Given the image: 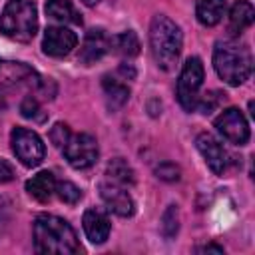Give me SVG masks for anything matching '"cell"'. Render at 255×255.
I'll list each match as a JSON object with an SVG mask.
<instances>
[{
    "label": "cell",
    "mask_w": 255,
    "mask_h": 255,
    "mask_svg": "<svg viewBox=\"0 0 255 255\" xmlns=\"http://www.w3.org/2000/svg\"><path fill=\"white\" fill-rule=\"evenodd\" d=\"M34 245L38 253L48 255H74L80 251L72 225L66 219L50 213H40L34 219Z\"/></svg>",
    "instance_id": "cell-1"
},
{
    "label": "cell",
    "mask_w": 255,
    "mask_h": 255,
    "mask_svg": "<svg viewBox=\"0 0 255 255\" xmlns=\"http://www.w3.org/2000/svg\"><path fill=\"white\" fill-rule=\"evenodd\" d=\"M213 68L229 86H241L253 72V58L247 46L235 40H223L213 48Z\"/></svg>",
    "instance_id": "cell-2"
},
{
    "label": "cell",
    "mask_w": 255,
    "mask_h": 255,
    "mask_svg": "<svg viewBox=\"0 0 255 255\" xmlns=\"http://www.w3.org/2000/svg\"><path fill=\"white\" fill-rule=\"evenodd\" d=\"M183 34L181 28L167 16L157 14L149 26V48L155 64L161 70H171L181 54Z\"/></svg>",
    "instance_id": "cell-3"
},
{
    "label": "cell",
    "mask_w": 255,
    "mask_h": 255,
    "mask_svg": "<svg viewBox=\"0 0 255 255\" xmlns=\"http://www.w3.org/2000/svg\"><path fill=\"white\" fill-rule=\"evenodd\" d=\"M38 30V12L32 0H8L0 16V32L16 42H30Z\"/></svg>",
    "instance_id": "cell-4"
},
{
    "label": "cell",
    "mask_w": 255,
    "mask_h": 255,
    "mask_svg": "<svg viewBox=\"0 0 255 255\" xmlns=\"http://www.w3.org/2000/svg\"><path fill=\"white\" fill-rule=\"evenodd\" d=\"M26 86L34 94L52 100L56 94V86L50 78H42L36 70H32L24 62L0 60V88H20Z\"/></svg>",
    "instance_id": "cell-5"
},
{
    "label": "cell",
    "mask_w": 255,
    "mask_h": 255,
    "mask_svg": "<svg viewBox=\"0 0 255 255\" xmlns=\"http://www.w3.org/2000/svg\"><path fill=\"white\" fill-rule=\"evenodd\" d=\"M203 84V64L199 58H187L177 80V102L185 112H193Z\"/></svg>",
    "instance_id": "cell-6"
},
{
    "label": "cell",
    "mask_w": 255,
    "mask_h": 255,
    "mask_svg": "<svg viewBox=\"0 0 255 255\" xmlns=\"http://www.w3.org/2000/svg\"><path fill=\"white\" fill-rule=\"evenodd\" d=\"M10 143H12L14 155L26 167L40 165L44 155H46L44 141L40 139V135L36 131L28 129V128H14L10 133Z\"/></svg>",
    "instance_id": "cell-7"
},
{
    "label": "cell",
    "mask_w": 255,
    "mask_h": 255,
    "mask_svg": "<svg viewBox=\"0 0 255 255\" xmlns=\"http://www.w3.org/2000/svg\"><path fill=\"white\" fill-rule=\"evenodd\" d=\"M66 161L74 169H88L92 167L100 157V147L94 135L90 133H76L70 135L66 145L62 147Z\"/></svg>",
    "instance_id": "cell-8"
},
{
    "label": "cell",
    "mask_w": 255,
    "mask_h": 255,
    "mask_svg": "<svg viewBox=\"0 0 255 255\" xmlns=\"http://www.w3.org/2000/svg\"><path fill=\"white\" fill-rule=\"evenodd\" d=\"M215 128L231 143L245 145L249 141V124L237 108H227L225 112H221L215 118Z\"/></svg>",
    "instance_id": "cell-9"
},
{
    "label": "cell",
    "mask_w": 255,
    "mask_h": 255,
    "mask_svg": "<svg viewBox=\"0 0 255 255\" xmlns=\"http://www.w3.org/2000/svg\"><path fill=\"white\" fill-rule=\"evenodd\" d=\"M195 145L199 149V153L203 155L205 163L209 165V169L215 173V175H223L229 167V153L227 149L211 135V133H199L195 137Z\"/></svg>",
    "instance_id": "cell-10"
},
{
    "label": "cell",
    "mask_w": 255,
    "mask_h": 255,
    "mask_svg": "<svg viewBox=\"0 0 255 255\" xmlns=\"http://www.w3.org/2000/svg\"><path fill=\"white\" fill-rule=\"evenodd\" d=\"M100 197L102 201L106 203V207L120 215V217H131L133 211H135V205H133V199L131 195L126 191L124 185H118L114 181H102L100 185Z\"/></svg>",
    "instance_id": "cell-11"
},
{
    "label": "cell",
    "mask_w": 255,
    "mask_h": 255,
    "mask_svg": "<svg viewBox=\"0 0 255 255\" xmlns=\"http://www.w3.org/2000/svg\"><path fill=\"white\" fill-rule=\"evenodd\" d=\"M76 44H78V38L72 30L64 26H50L44 32L42 50L52 58H66L76 48Z\"/></svg>",
    "instance_id": "cell-12"
},
{
    "label": "cell",
    "mask_w": 255,
    "mask_h": 255,
    "mask_svg": "<svg viewBox=\"0 0 255 255\" xmlns=\"http://www.w3.org/2000/svg\"><path fill=\"white\" fill-rule=\"evenodd\" d=\"M110 50H112V38L102 28H94L84 38V44L80 50V62L84 66H92L98 60H102Z\"/></svg>",
    "instance_id": "cell-13"
},
{
    "label": "cell",
    "mask_w": 255,
    "mask_h": 255,
    "mask_svg": "<svg viewBox=\"0 0 255 255\" xmlns=\"http://www.w3.org/2000/svg\"><path fill=\"white\" fill-rule=\"evenodd\" d=\"M82 225H84L88 239L96 245L104 243L110 235V219L102 209H96V207L86 209V213L82 217Z\"/></svg>",
    "instance_id": "cell-14"
},
{
    "label": "cell",
    "mask_w": 255,
    "mask_h": 255,
    "mask_svg": "<svg viewBox=\"0 0 255 255\" xmlns=\"http://www.w3.org/2000/svg\"><path fill=\"white\" fill-rule=\"evenodd\" d=\"M26 191L40 203H48L56 195V177L52 171H40L26 181Z\"/></svg>",
    "instance_id": "cell-15"
},
{
    "label": "cell",
    "mask_w": 255,
    "mask_h": 255,
    "mask_svg": "<svg viewBox=\"0 0 255 255\" xmlns=\"http://www.w3.org/2000/svg\"><path fill=\"white\" fill-rule=\"evenodd\" d=\"M253 18H255V10H253L251 2L237 0L229 12V32L239 36L243 30H247L253 24Z\"/></svg>",
    "instance_id": "cell-16"
},
{
    "label": "cell",
    "mask_w": 255,
    "mask_h": 255,
    "mask_svg": "<svg viewBox=\"0 0 255 255\" xmlns=\"http://www.w3.org/2000/svg\"><path fill=\"white\" fill-rule=\"evenodd\" d=\"M227 10V0H197L195 16L203 26H215L221 22Z\"/></svg>",
    "instance_id": "cell-17"
},
{
    "label": "cell",
    "mask_w": 255,
    "mask_h": 255,
    "mask_svg": "<svg viewBox=\"0 0 255 255\" xmlns=\"http://www.w3.org/2000/svg\"><path fill=\"white\" fill-rule=\"evenodd\" d=\"M46 14L62 24H82V14L74 8L70 0H48L46 2Z\"/></svg>",
    "instance_id": "cell-18"
},
{
    "label": "cell",
    "mask_w": 255,
    "mask_h": 255,
    "mask_svg": "<svg viewBox=\"0 0 255 255\" xmlns=\"http://www.w3.org/2000/svg\"><path fill=\"white\" fill-rule=\"evenodd\" d=\"M102 86H104V94H106V100H108V108L110 110H118V108H122L128 102L129 88L126 84H122L120 80L106 76L104 82H102Z\"/></svg>",
    "instance_id": "cell-19"
},
{
    "label": "cell",
    "mask_w": 255,
    "mask_h": 255,
    "mask_svg": "<svg viewBox=\"0 0 255 255\" xmlns=\"http://www.w3.org/2000/svg\"><path fill=\"white\" fill-rule=\"evenodd\" d=\"M106 175H108L110 181H114V183H118V185H124V187H129V185L135 183V173H133V169H131L129 163H128L126 159H122V157H116V159H112V161L108 163Z\"/></svg>",
    "instance_id": "cell-20"
},
{
    "label": "cell",
    "mask_w": 255,
    "mask_h": 255,
    "mask_svg": "<svg viewBox=\"0 0 255 255\" xmlns=\"http://www.w3.org/2000/svg\"><path fill=\"white\" fill-rule=\"evenodd\" d=\"M112 48L118 54L131 58V56H135L139 52V40H137L135 32L128 30V32H122L118 36H112Z\"/></svg>",
    "instance_id": "cell-21"
},
{
    "label": "cell",
    "mask_w": 255,
    "mask_h": 255,
    "mask_svg": "<svg viewBox=\"0 0 255 255\" xmlns=\"http://www.w3.org/2000/svg\"><path fill=\"white\" fill-rule=\"evenodd\" d=\"M20 114L26 118V120H32L36 124H44L48 120V114L42 110L40 102L36 100V96H26L20 104Z\"/></svg>",
    "instance_id": "cell-22"
},
{
    "label": "cell",
    "mask_w": 255,
    "mask_h": 255,
    "mask_svg": "<svg viewBox=\"0 0 255 255\" xmlns=\"http://www.w3.org/2000/svg\"><path fill=\"white\" fill-rule=\"evenodd\" d=\"M177 229H179V213L175 205H169L161 215V233L167 239H171L177 233Z\"/></svg>",
    "instance_id": "cell-23"
},
{
    "label": "cell",
    "mask_w": 255,
    "mask_h": 255,
    "mask_svg": "<svg viewBox=\"0 0 255 255\" xmlns=\"http://www.w3.org/2000/svg\"><path fill=\"white\" fill-rule=\"evenodd\" d=\"M56 195L64 201V203H78L82 199V191L80 187H76L72 181H56Z\"/></svg>",
    "instance_id": "cell-24"
},
{
    "label": "cell",
    "mask_w": 255,
    "mask_h": 255,
    "mask_svg": "<svg viewBox=\"0 0 255 255\" xmlns=\"http://www.w3.org/2000/svg\"><path fill=\"white\" fill-rule=\"evenodd\" d=\"M221 102H225V94H221V92H209V94H205V98L199 96L195 110H201L203 114H211Z\"/></svg>",
    "instance_id": "cell-25"
},
{
    "label": "cell",
    "mask_w": 255,
    "mask_h": 255,
    "mask_svg": "<svg viewBox=\"0 0 255 255\" xmlns=\"http://www.w3.org/2000/svg\"><path fill=\"white\" fill-rule=\"evenodd\" d=\"M70 128L66 126V124H62V122H58V124H54V128L50 129V139H52V143L56 145V147H64L66 145V141L70 139Z\"/></svg>",
    "instance_id": "cell-26"
},
{
    "label": "cell",
    "mask_w": 255,
    "mask_h": 255,
    "mask_svg": "<svg viewBox=\"0 0 255 255\" xmlns=\"http://www.w3.org/2000/svg\"><path fill=\"white\" fill-rule=\"evenodd\" d=\"M155 175H157L159 179H163V181H177L179 175H181V171H179V167H177L175 163L163 161V163H159V165L155 167Z\"/></svg>",
    "instance_id": "cell-27"
},
{
    "label": "cell",
    "mask_w": 255,
    "mask_h": 255,
    "mask_svg": "<svg viewBox=\"0 0 255 255\" xmlns=\"http://www.w3.org/2000/svg\"><path fill=\"white\" fill-rule=\"evenodd\" d=\"M14 179V169L6 159H0V183H8Z\"/></svg>",
    "instance_id": "cell-28"
},
{
    "label": "cell",
    "mask_w": 255,
    "mask_h": 255,
    "mask_svg": "<svg viewBox=\"0 0 255 255\" xmlns=\"http://www.w3.org/2000/svg\"><path fill=\"white\" fill-rule=\"evenodd\" d=\"M6 223H8V203L0 197V233L4 231Z\"/></svg>",
    "instance_id": "cell-29"
},
{
    "label": "cell",
    "mask_w": 255,
    "mask_h": 255,
    "mask_svg": "<svg viewBox=\"0 0 255 255\" xmlns=\"http://www.w3.org/2000/svg\"><path fill=\"white\" fill-rule=\"evenodd\" d=\"M195 251H197V253H205V251H215V253H223V247H221V245H213V243H209V245L197 247Z\"/></svg>",
    "instance_id": "cell-30"
},
{
    "label": "cell",
    "mask_w": 255,
    "mask_h": 255,
    "mask_svg": "<svg viewBox=\"0 0 255 255\" xmlns=\"http://www.w3.org/2000/svg\"><path fill=\"white\" fill-rule=\"evenodd\" d=\"M82 2H84L86 6H96V4L100 2V0H82Z\"/></svg>",
    "instance_id": "cell-31"
},
{
    "label": "cell",
    "mask_w": 255,
    "mask_h": 255,
    "mask_svg": "<svg viewBox=\"0 0 255 255\" xmlns=\"http://www.w3.org/2000/svg\"><path fill=\"white\" fill-rule=\"evenodd\" d=\"M6 108V102H4V96L0 94V110H4Z\"/></svg>",
    "instance_id": "cell-32"
}]
</instances>
